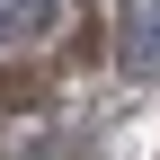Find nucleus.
<instances>
[{
  "label": "nucleus",
  "mask_w": 160,
  "mask_h": 160,
  "mask_svg": "<svg viewBox=\"0 0 160 160\" xmlns=\"http://www.w3.org/2000/svg\"><path fill=\"white\" fill-rule=\"evenodd\" d=\"M116 62L133 80H160V0H125V36H116Z\"/></svg>",
  "instance_id": "nucleus-1"
},
{
  "label": "nucleus",
  "mask_w": 160,
  "mask_h": 160,
  "mask_svg": "<svg viewBox=\"0 0 160 160\" xmlns=\"http://www.w3.org/2000/svg\"><path fill=\"white\" fill-rule=\"evenodd\" d=\"M53 18V0H0V36H36Z\"/></svg>",
  "instance_id": "nucleus-2"
}]
</instances>
